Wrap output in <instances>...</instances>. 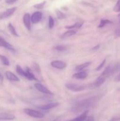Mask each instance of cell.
Listing matches in <instances>:
<instances>
[{"label": "cell", "instance_id": "obj_21", "mask_svg": "<svg viewBox=\"0 0 120 121\" xmlns=\"http://www.w3.org/2000/svg\"><path fill=\"white\" fill-rule=\"evenodd\" d=\"M0 61L2 65L5 66H9V60L7 57L4 56L3 55H0Z\"/></svg>", "mask_w": 120, "mask_h": 121}, {"label": "cell", "instance_id": "obj_4", "mask_svg": "<svg viewBox=\"0 0 120 121\" xmlns=\"http://www.w3.org/2000/svg\"><path fill=\"white\" fill-rule=\"evenodd\" d=\"M16 9V7H12L5 10V11L0 13V19H4L7 17H9L12 15Z\"/></svg>", "mask_w": 120, "mask_h": 121}, {"label": "cell", "instance_id": "obj_19", "mask_svg": "<svg viewBox=\"0 0 120 121\" xmlns=\"http://www.w3.org/2000/svg\"><path fill=\"white\" fill-rule=\"evenodd\" d=\"M83 22H76L74 24L71 25V26H66L65 28L67 29H73V28H80L83 25Z\"/></svg>", "mask_w": 120, "mask_h": 121}, {"label": "cell", "instance_id": "obj_29", "mask_svg": "<svg viewBox=\"0 0 120 121\" xmlns=\"http://www.w3.org/2000/svg\"><path fill=\"white\" fill-rule=\"evenodd\" d=\"M105 61H106V60H105V59H104V60L103 61H102V62L100 63V65L98 66V67L96 68V70H101V69L102 68V67L104 66V65Z\"/></svg>", "mask_w": 120, "mask_h": 121}, {"label": "cell", "instance_id": "obj_28", "mask_svg": "<svg viewBox=\"0 0 120 121\" xmlns=\"http://www.w3.org/2000/svg\"><path fill=\"white\" fill-rule=\"evenodd\" d=\"M114 11L116 13L120 12V0H118L114 8Z\"/></svg>", "mask_w": 120, "mask_h": 121}, {"label": "cell", "instance_id": "obj_11", "mask_svg": "<svg viewBox=\"0 0 120 121\" xmlns=\"http://www.w3.org/2000/svg\"><path fill=\"white\" fill-rule=\"evenodd\" d=\"M15 119V115L6 112H0V120L12 121Z\"/></svg>", "mask_w": 120, "mask_h": 121}, {"label": "cell", "instance_id": "obj_8", "mask_svg": "<svg viewBox=\"0 0 120 121\" xmlns=\"http://www.w3.org/2000/svg\"><path fill=\"white\" fill-rule=\"evenodd\" d=\"M42 17V14L41 12L36 11L33 13L31 17V22L33 24H36L37 22H40L41 20Z\"/></svg>", "mask_w": 120, "mask_h": 121}, {"label": "cell", "instance_id": "obj_26", "mask_svg": "<svg viewBox=\"0 0 120 121\" xmlns=\"http://www.w3.org/2000/svg\"><path fill=\"white\" fill-rule=\"evenodd\" d=\"M54 26V20L51 16L49 17L48 19V27L49 29H51Z\"/></svg>", "mask_w": 120, "mask_h": 121}, {"label": "cell", "instance_id": "obj_33", "mask_svg": "<svg viewBox=\"0 0 120 121\" xmlns=\"http://www.w3.org/2000/svg\"><path fill=\"white\" fill-rule=\"evenodd\" d=\"M86 121H94V119L92 117L90 116V117H88L86 118Z\"/></svg>", "mask_w": 120, "mask_h": 121}, {"label": "cell", "instance_id": "obj_36", "mask_svg": "<svg viewBox=\"0 0 120 121\" xmlns=\"http://www.w3.org/2000/svg\"><path fill=\"white\" fill-rule=\"evenodd\" d=\"M118 22H119V24H120V14H119V15H118Z\"/></svg>", "mask_w": 120, "mask_h": 121}, {"label": "cell", "instance_id": "obj_10", "mask_svg": "<svg viewBox=\"0 0 120 121\" xmlns=\"http://www.w3.org/2000/svg\"><path fill=\"white\" fill-rule=\"evenodd\" d=\"M35 87L39 92H42V93H45V94H47V95H54L47 88H46L45 86H44L43 85H41L40 83H35Z\"/></svg>", "mask_w": 120, "mask_h": 121}, {"label": "cell", "instance_id": "obj_15", "mask_svg": "<svg viewBox=\"0 0 120 121\" xmlns=\"http://www.w3.org/2000/svg\"><path fill=\"white\" fill-rule=\"evenodd\" d=\"M114 70V68L111 66V65H108V67H107L105 68V69L104 70V72L102 73V74L101 75L103 76L105 78H107L108 76L110 75V74L111 73H112L113 71Z\"/></svg>", "mask_w": 120, "mask_h": 121}, {"label": "cell", "instance_id": "obj_34", "mask_svg": "<svg viewBox=\"0 0 120 121\" xmlns=\"http://www.w3.org/2000/svg\"><path fill=\"white\" fill-rule=\"evenodd\" d=\"M4 82V77L2 74L0 72V85H2Z\"/></svg>", "mask_w": 120, "mask_h": 121}, {"label": "cell", "instance_id": "obj_12", "mask_svg": "<svg viewBox=\"0 0 120 121\" xmlns=\"http://www.w3.org/2000/svg\"><path fill=\"white\" fill-rule=\"evenodd\" d=\"M24 77L27 78V79H28V80H37V81H38V79L35 76V75L33 74L32 70L29 68V67H26V70H25Z\"/></svg>", "mask_w": 120, "mask_h": 121}, {"label": "cell", "instance_id": "obj_25", "mask_svg": "<svg viewBox=\"0 0 120 121\" xmlns=\"http://www.w3.org/2000/svg\"><path fill=\"white\" fill-rule=\"evenodd\" d=\"M55 50L57 51H60V52H63V51L66 50L67 49V46H63V45H58V46H56L54 47Z\"/></svg>", "mask_w": 120, "mask_h": 121}, {"label": "cell", "instance_id": "obj_20", "mask_svg": "<svg viewBox=\"0 0 120 121\" xmlns=\"http://www.w3.org/2000/svg\"><path fill=\"white\" fill-rule=\"evenodd\" d=\"M8 28L9 30V32L12 34L13 35L16 37H18V34L17 32H16V30H15V27H14L12 24L11 23H9L8 25Z\"/></svg>", "mask_w": 120, "mask_h": 121}, {"label": "cell", "instance_id": "obj_23", "mask_svg": "<svg viewBox=\"0 0 120 121\" xmlns=\"http://www.w3.org/2000/svg\"><path fill=\"white\" fill-rule=\"evenodd\" d=\"M16 73H17L18 74H20V76H22L24 77L25 70H24L21 68V67L20 66V65H16Z\"/></svg>", "mask_w": 120, "mask_h": 121}, {"label": "cell", "instance_id": "obj_35", "mask_svg": "<svg viewBox=\"0 0 120 121\" xmlns=\"http://www.w3.org/2000/svg\"><path fill=\"white\" fill-rule=\"evenodd\" d=\"M115 81L120 82V73L118 76H116L115 78Z\"/></svg>", "mask_w": 120, "mask_h": 121}, {"label": "cell", "instance_id": "obj_2", "mask_svg": "<svg viewBox=\"0 0 120 121\" xmlns=\"http://www.w3.org/2000/svg\"><path fill=\"white\" fill-rule=\"evenodd\" d=\"M24 112L27 115L35 118H43L45 117V115L44 113L31 109L25 108L24 109Z\"/></svg>", "mask_w": 120, "mask_h": 121}, {"label": "cell", "instance_id": "obj_18", "mask_svg": "<svg viewBox=\"0 0 120 121\" xmlns=\"http://www.w3.org/2000/svg\"><path fill=\"white\" fill-rule=\"evenodd\" d=\"M76 33V31L72 29H69V30H68L67 31H66L65 33H64V34L62 35V37L63 38H66V37H69L72 36V35H75Z\"/></svg>", "mask_w": 120, "mask_h": 121}, {"label": "cell", "instance_id": "obj_14", "mask_svg": "<svg viewBox=\"0 0 120 121\" xmlns=\"http://www.w3.org/2000/svg\"><path fill=\"white\" fill-rule=\"evenodd\" d=\"M88 113V111L87 110V111H84L83 113L81 115H80L78 117H76L74 119H71V120H69L67 121H84L86 119V118H87V114Z\"/></svg>", "mask_w": 120, "mask_h": 121}, {"label": "cell", "instance_id": "obj_3", "mask_svg": "<svg viewBox=\"0 0 120 121\" xmlns=\"http://www.w3.org/2000/svg\"><path fill=\"white\" fill-rule=\"evenodd\" d=\"M69 91L72 92H81L84 91L87 87V86H84V85H80L76 83H67L65 85Z\"/></svg>", "mask_w": 120, "mask_h": 121}, {"label": "cell", "instance_id": "obj_24", "mask_svg": "<svg viewBox=\"0 0 120 121\" xmlns=\"http://www.w3.org/2000/svg\"><path fill=\"white\" fill-rule=\"evenodd\" d=\"M55 13H56V17L60 20H62V19H64L65 18V15L62 12H61V11L58 10V9H56Z\"/></svg>", "mask_w": 120, "mask_h": 121}, {"label": "cell", "instance_id": "obj_31", "mask_svg": "<svg viewBox=\"0 0 120 121\" xmlns=\"http://www.w3.org/2000/svg\"><path fill=\"white\" fill-rule=\"evenodd\" d=\"M17 1L18 0H5V2L8 4H12Z\"/></svg>", "mask_w": 120, "mask_h": 121}, {"label": "cell", "instance_id": "obj_16", "mask_svg": "<svg viewBox=\"0 0 120 121\" xmlns=\"http://www.w3.org/2000/svg\"><path fill=\"white\" fill-rule=\"evenodd\" d=\"M87 76H88V74H87V73H86V72H78V73L73 74L72 77L74 78H76V79H85V78L87 77Z\"/></svg>", "mask_w": 120, "mask_h": 121}, {"label": "cell", "instance_id": "obj_7", "mask_svg": "<svg viewBox=\"0 0 120 121\" xmlns=\"http://www.w3.org/2000/svg\"><path fill=\"white\" fill-rule=\"evenodd\" d=\"M23 22L26 28L30 31L31 30V19L29 14L26 13L23 17Z\"/></svg>", "mask_w": 120, "mask_h": 121}, {"label": "cell", "instance_id": "obj_22", "mask_svg": "<svg viewBox=\"0 0 120 121\" xmlns=\"http://www.w3.org/2000/svg\"><path fill=\"white\" fill-rule=\"evenodd\" d=\"M112 22L109 20H106V19H102L100 21V25L98 26V28H102V27H105L106 25L110 24H111Z\"/></svg>", "mask_w": 120, "mask_h": 121}, {"label": "cell", "instance_id": "obj_30", "mask_svg": "<svg viewBox=\"0 0 120 121\" xmlns=\"http://www.w3.org/2000/svg\"><path fill=\"white\" fill-rule=\"evenodd\" d=\"M115 38H118V37H120V27H118L116 29L115 31Z\"/></svg>", "mask_w": 120, "mask_h": 121}, {"label": "cell", "instance_id": "obj_13", "mask_svg": "<svg viewBox=\"0 0 120 121\" xmlns=\"http://www.w3.org/2000/svg\"><path fill=\"white\" fill-rule=\"evenodd\" d=\"M5 76L6 77H7V79L9 80H11V81H14V82L20 81L19 78H18L15 74H14V73H12V72H9V71H7V72H5Z\"/></svg>", "mask_w": 120, "mask_h": 121}, {"label": "cell", "instance_id": "obj_27", "mask_svg": "<svg viewBox=\"0 0 120 121\" xmlns=\"http://www.w3.org/2000/svg\"><path fill=\"white\" fill-rule=\"evenodd\" d=\"M46 4V1H44L43 2H41V3H38V4H36L34 5L33 7L35 8H37V9H41V8H43L45 6Z\"/></svg>", "mask_w": 120, "mask_h": 121}, {"label": "cell", "instance_id": "obj_9", "mask_svg": "<svg viewBox=\"0 0 120 121\" xmlns=\"http://www.w3.org/2000/svg\"><path fill=\"white\" fill-rule=\"evenodd\" d=\"M51 65L53 67L58 69H63L67 66V63L60 60H54L51 63Z\"/></svg>", "mask_w": 120, "mask_h": 121}, {"label": "cell", "instance_id": "obj_6", "mask_svg": "<svg viewBox=\"0 0 120 121\" xmlns=\"http://www.w3.org/2000/svg\"><path fill=\"white\" fill-rule=\"evenodd\" d=\"M59 105H60V104L58 102H51L48 104H45V105H40V106H38L37 107L38 108L43 110V111H48V110L52 109L57 107Z\"/></svg>", "mask_w": 120, "mask_h": 121}, {"label": "cell", "instance_id": "obj_5", "mask_svg": "<svg viewBox=\"0 0 120 121\" xmlns=\"http://www.w3.org/2000/svg\"><path fill=\"white\" fill-rule=\"evenodd\" d=\"M0 47H4V48L8 49V50L11 51V52H15V49L14 48V47L10 43L7 42L2 37H0Z\"/></svg>", "mask_w": 120, "mask_h": 121}, {"label": "cell", "instance_id": "obj_1", "mask_svg": "<svg viewBox=\"0 0 120 121\" xmlns=\"http://www.w3.org/2000/svg\"><path fill=\"white\" fill-rule=\"evenodd\" d=\"M96 103V99L95 98H90L87 99L81 100L80 101L76 102L74 104V107L72 108L73 111H81L84 109L88 108L93 106Z\"/></svg>", "mask_w": 120, "mask_h": 121}, {"label": "cell", "instance_id": "obj_17", "mask_svg": "<svg viewBox=\"0 0 120 121\" xmlns=\"http://www.w3.org/2000/svg\"><path fill=\"white\" fill-rule=\"evenodd\" d=\"M91 62L88 61V62H86L83 64H81V65H78V66L75 67V70L78 71V72L79 71L82 70H84V69L87 68V67H88V66L91 65Z\"/></svg>", "mask_w": 120, "mask_h": 121}, {"label": "cell", "instance_id": "obj_37", "mask_svg": "<svg viewBox=\"0 0 120 121\" xmlns=\"http://www.w3.org/2000/svg\"><path fill=\"white\" fill-rule=\"evenodd\" d=\"M58 121V119H54V120L52 121Z\"/></svg>", "mask_w": 120, "mask_h": 121}, {"label": "cell", "instance_id": "obj_32", "mask_svg": "<svg viewBox=\"0 0 120 121\" xmlns=\"http://www.w3.org/2000/svg\"><path fill=\"white\" fill-rule=\"evenodd\" d=\"M100 44L96 45V46H94V47H92V50H94V51H97L100 48Z\"/></svg>", "mask_w": 120, "mask_h": 121}]
</instances>
